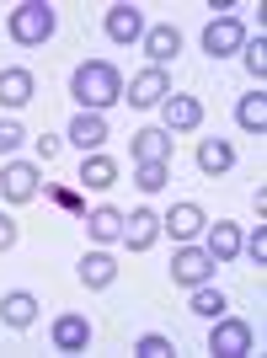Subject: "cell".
<instances>
[{
  "label": "cell",
  "instance_id": "1",
  "mask_svg": "<svg viewBox=\"0 0 267 358\" xmlns=\"http://www.w3.org/2000/svg\"><path fill=\"white\" fill-rule=\"evenodd\" d=\"M70 91H75V102H80V113H102V107L123 102V75L107 59H86L70 75Z\"/></svg>",
  "mask_w": 267,
  "mask_h": 358
},
{
  "label": "cell",
  "instance_id": "2",
  "mask_svg": "<svg viewBox=\"0 0 267 358\" xmlns=\"http://www.w3.org/2000/svg\"><path fill=\"white\" fill-rule=\"evenodd\" d=\"M54 27H59V16H54V6H43V0H27V6H16V11H11V38L22 48L48 43Z\"/></svg>",
  "mask_w": 267,
  "mask_h": 358
},
{
  "label": "cell",
  "instance_id": "3",
  "mask_svg": "<svg viewBox=\"0 0 267 358\" xmlns=\"http://www.w3.org/2000/svg\"><path fill=\"white\" fill-rule=\"evenodd\" d=\"M208 353H214V358H246V353H252V327L219 315L214 331H208Z\"/></svg>",
  "mask_w": 267,
  "mask_h": 358
},
{
  "label": "cell",
  "instance_id": "4",
  "mask_svg": "<svg viewBox=\"0 0 267 358\" xmlns=\"http://www.w3.org/2000/svg\"><path fill=\"white\" fill-rule=\"evenodd\" d=\"M214 278V257L203 252V246H182L177 257H171V284H182V289H198V284H208Z\"/></svg>",
  "mask_w": 267,
  "mask_h": 358
},
{
  "label": "cell",
  "instance_id": "5",
  "mask_svg": "<svg viewBox=\"0 0 267 358\" xmlns=\"http://www.w3.org/2000/svg\"><path fill=\"white\" fill-rule=\"evenodd\" d=\"M161 118H166V134H193L198 123H203V102H198V96L171 91V96L161 102Z\"/></svg>",
  "mask_w": 267,
  "mask_h": 358
},
{
  "label": "cell",
  "instance_id": "6",
  "mask_svg": "<svg viewBox=\"0 0 267 358\" xmlns=\"http://www.w3.org/2000/svg\"><path fill=\"white\" fill-rule=\"evenodd\" d=\"M236 48H246V27H240L236 16H219V22L203 27V54L208 59H224V54H236Z\"/></svg>",
  "mask_w": 267,
  "mask_h": 358
},
{
  "label": "cell",
  "instance_id": "7",
  "mask_svg": "<svg viewBox=\"0 0 267 358\" xmlns=\"http://www.w3.org/2000/svg\"><path fill=\"white\" fill-rule=\"evenodd\" d=\"M155 236H161V214L155 209H134V214H123V246L129 252H150L155 246Z\"/></svg>",
  "mask_w": 267,
  "mask_h": 358
},
{
  "label": "cell",
  "instance_id": "8",
  "mask_svg": "<svg viewBox=\"0 0 267 358\" xmlns=\"http://www.w3.org/2000/svg\"><path fill=\"white\" fill-rule=\"evenodd\" d=\"M107 38H113V43H139V38H145V11L129 6V0L107 6Z\"/></svg>",
  "mask_w": 267,
  "mask_h": 358
},
{
  "label": "cell",
  "instance_id": "9",
  "mask_svg": "<svg viewBox=\"0 0 267 358\" xmlns=\"http://www.w3.org/2000/svg\"><path fill=\"white\" fill-rule=\"evenodd\" d=\"M0 193L11 198V203H32L38 198V166L32 161H11L0 171Z\"/></svg>",
  "mask_w": 267,
  "mask_h": 358
},
{
  "label": "cell",
  "instance_id": "10",
  "mask_svg": "<svg viewBox=\"0 0 267 358\" xmlns=\"http://www.w3.org/2000/svg\"><path fill=\"white\" fill-rule=\"evenodd\" d=\"M70 139L75 150H80V155H96V150L107 145V118L102 113H75V123H70Z\"/></svg>",
  "mask_w": 267,
  "mask_h": 358
},
{
  "label": "cell",
  "instance_id": "11",
  "mask_svg": "<svg viewBox=\"0 0 267 358\" xmlns=\"http://www.w3.org/2000/svg\"><path fill=\"white\" fill-rule=\"evenodd\" d=\"M161 230H171V241H182V246H187V241H198V236L208 230V214L198 209V203H177V209L161 220Z\"/></svg>",
  "mask_w": 267,
  "mask_h": 358
},
{
  "label": "cell",
  "instance_id": "12",
  "mask_svg": "<svg viewBox=\"0 0 267 358\" xmlns=\"http://www.w3.org/2000/svg\"><path fill=\"white\" fill-rule=\"evenodd\" d=\"M166 96H171V80H166V70H155V64L129 80V102L134 107H161Z\"/></svg>",
  "mask_w": 267,
  "mask_h": 358
},
{
  "label": "cell",
  "instance_id": "13",
  "mask_svg": "<svg viewBox=\"0 0 267 358\" xmlns=\"http://www.w3.org/2000/svg\"><path fill=\"white\" fill-rule=\"evenodd\" d=\"M139 43H145L150 64L161 70V64H171V59H177V54H182V32L171 27V22H166V27H145V38H139Z\"/></svg>",
  "mask_w": 267,
  "mask_h": 358
},
{
  "label": "cell",
  "instance_id": "14",
  "mask_svg": "<svg viewBox=\"0 0 267 358\" xmlns=\"http://www.w3.org/2000/svg\"><path fill=\"white\" fill-rule=\"evenodd\" d=\"M203 252L214 257V262H230V257H240V224L214 220V224L203 230Z\"/></svg>",
  "mask_w": 267,
  "mask_h": 358
},
{
  "label": "cell",
  "instance_id": "15",
  "mask_svg": "<svg viewBox=\"0 0 267 358\" xmlns=\"http://www.w3.org/2000/svg\"><path fill=\"white\" fill-rule=\"evenodd\" d=\"M129 150H134V161H139V166H166V161H171V134H166V129H139Z\"/></svg>",
  "mask_w": 267,
  "mask_h": 358
},
{
  "label": "cell",
  "instance_id": "16",
  "mask_svg": "<svg viewBox=\"0 0 267 358\" xmlns=\"http://www.w3.org/2000/svg\"><path fill=\"white\" fill-rule=\"evenodd\" d=\"M86 343H91L86 315H59V321H54V348H59V353H86Z\"/></svg>",
  "mask_w": 267,
  "mask_h": 358
},
{
  "label": "cell",
  "instance_id": "17",
  "mask_svg": "<svg viewBox=\"0 0 267 358\" xmlns=\"http://www.w3.org/2000/svg\"><path fill=\"white\" fill-rule=\"evenodd\" d=\"M0 321H6V327H16V331H27L32 321H38V299H32L27 289H11V294L0 299Z\"/></svg>",
  "mask_w": 267,
  "mask_h": 358
},
{
  "label": "cell",
  "instance_id": "18",
  "mask_svg": "<svg viewBox=\"0 0 267 358\" xmlns=\"http://www.w3.org/2000/svg\"><path fill=\"white\" fill-rule=\"evenodd\" d=\"M80 284L86 289H113L118 284V262H113L107 252H86L80 257Z\"/></svg>",
  "mask_w": 267,
  "mask_h": 358
},
{
  "label": "cell",
  "instance_id": "19",
  "mask_svg": "<svg viewBox=\"0 0 267 358\" xmlns=\"http://www.w3.org/2000/svg\"><path fill=\"white\" fill-rule=\"evenodd\" d=\"M86 230H91V241H102V246H113V241L123 236V209H113V203H102V209H91V214H86Z\"/></svg>",
  "mask_w": 267,
  "mask_h": 358
},
{
  "label": "cell",
  "instance_id": "20",
  "mask_svg": "<svg viewBox=\"0 0 267 358\" xmlns=\"http://www.w3.org/2000/svg\"><path fill=\"white\" fill-rule=\"evenodd\" d=\"M230 166H236V145H230V139H203V145H198V171L219 177Z\"/></svg>",
  "mask_w": 267,
  "mask_h": 358
},
{
  "label": "cell",
  "instance_id": "21",
  "mask_svg": "<svg viewBox=\"0 0 267 358\" xmlns=\"http://www.w3.org/2000/svg\"><path fill=\"white\" fill-rule=\"evenodd\" d=\"M80 182L96 187V193L113 187V182H118V161H113V155H86V161H80Z\"/></svg>",
  "mask_w": 267,
  "mask_h": 358
},
{
  "label": "cell",
  "instance_id": "22",
  "mask_svg": "<svg viewBox=\"0 0 267 358\" xmlns=\"http://www.w3.org/2000/svg\"><path fill=\"white\" fill-rule=\"evenodd\" d=\"M0 102L6 107H27L32 102V75L27 70H0Z\"/></svg>",
  "mask_w": 267,
  "mask_h": 358
},
{
  "label": "cell",
  "instance_id": "23",
  "mask_svg": "<svg viewBox=\"0 0 267 358\" xmlns=\"http://www.w3.org/2000/svg\"><path fill=\"white\" fill-rule=\"evenodd\" d=\"M236 123L246 129V134H262V129H267V96H262V91L236 102Z\"/></svg>",
  "mask_w": 267,
  "mask_h": 358
},
{
  "label": "cell",
  "instance_id": "24",
  "mask_svg": "<svg viewBox=\"0 0 267 358\" xmlns=\"http://www.w3.org/2000/svg\"><path fill=\"white\" fill-rule=\"evenodd\" d=\"M224 310H230V299H224L214 284H198V289H193V315H203V321H219Z\"/></svg>",
  "mask_w": 267,
  "mask_h": 358
},
{
  "label": "cell",
  "instance_id": "25",
  "mask_svg": "<svg viewBox=\"0 0 267 358\" xmlns=\"http://www.w3.org/2000/svg\"><path fill=\"white\" fill-rule=\"evenodd\" d=\"M134 353L139 358H171L177 348H171V337H161V331H145V337L134 343Z\"/></svg>",
  "mask_w": 267,
  "mask_h": 358
},
{
  "label": "cell",
  "instance_id": "26",
  "mask_svg": "<svg viewBox=\"0 0 267 358\" xmlns=\"http://www.w3.org/2000/svg\"><path fill=\"white\" fill-rule=\"evenodd\" d=\"M22 139H27V129H22V123H11V118H0V155H11V150L22 145Z\"/></svg>",
  "mask_w": 267,
  "mask_h": 358
},
{
  "label": "cell",
  "instance_id": "27",
  "mask_svg": "<svg viewBox=\"0 0 267 358\" xmlns=\"http://www.w3.org/2000/svg\"><path fill=\"white\" fill-rule=\"evenodd\" d=\"M246 70H252L257 80L267 75V43H262V38H257V43H246Z\"/></svg>",
  "mask_w": 267,
  "mask_h": 358
},
{
  "label": "cell",
  "instance_id": "28",
  "mask_svg": "<svg viewBox=\"0 0 267 358\" xmlns=\"http://www.w3.org/2000/svg\"><path fill=\"white\" fill-rule=\"evenodd\" d=\"M240 252L252 257L257 268H262V262H267V230H262V224H257V236H252V241H240Z\"/></svg>",
  "mask_w": 267,
  "mask_h": 358
},
{
  "label": "cell",
  "instance_id": "29",
  "mask_svg": "<svg viewBox=\"0 0 267 358\" xmlns=\"http://www.w3.org/2000/svg\"><path fill=\"white\" fill-rule=\"evenodd\" d=\"M139 187H145V193H161L166 187V166H139Z\"/></svg>",
  "mask_w": 267,
  "mask_h": 358
},
{
  "label": "cell",
  "instance_id": "30",
  "mask_svg": "<svg viewBox=\"0 0 267 358\" xmlns=\"http://www.w3.org/2000/svg\"><path fill=\"white\" fill-rule=\"evenodd\" d=\"M11 246H16V220L0 214V252H11Z\"/></svg>",
  "mask_w": 267,
  "mask_h": 358
},
{
  "label": "cell",
  "instance_id": "31",
  "mask_svg": "<svg viewBox=\"0 0 267 358\" xmlns=\"http://www.w3.org/2000/svg\"><path fill=\"white\" fill-rule=\"evenodd\" d=\"M54 155H59V139L43 134V139H38V161H54Z\"/></svg>",
  "mask_w": 267,
  "mask_h": 358
}]
</instances>
